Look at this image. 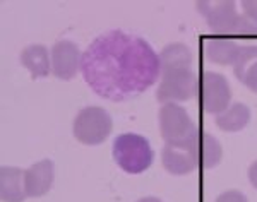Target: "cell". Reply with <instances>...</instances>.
<instances>
[{
  "label": "cell",
  "mask_w": 257,
  "mask_h": 202,
  "mask_svg": "<svg viewBox=\"0 0 257 202\" xmlns=\"http://www.w3.org/2000/svg\"><path fill=\"white\" fill-rule=\"evenodd\" d=\"M240 48H242V45H238L235 40L213 38L206 43V55L213 64L233 65L240 53Z\"/></svg>",
  "instance_id": "e0dca14e"
},
{
  "label": "cell",
  "mask_w": 257,
  "mask_h": 202,
  "mask_svg": "<svg viewBox=\"0 0 257 202\" xmlns=\"http://www.w3.org/2000/svg\"><path fill=\"white\" fill-rule=\"evenodd\" d=\"M240 7H242L243 14L257 21V0H243V2L240 4Z\"/></svg>",
  "instance_id": "ffe728a7"
},
{
  "label": "cell",
  "mask_w": 257,
  "mask_h": 202,
  "mask_svg": "<svg viewBox=\"0 0 257 202\" xmlns=\"http://www.w3.org/2000/svg\"><path fill=\"white\" fill-rule=\"evenodd\" d=\"M197 82L199 77L192 72V69L161 74L158 91H156L158 101L163 105L167 103L180 105L182 101H187L194 94H197Z\"/></svg>",
  "instance_id": "8992f818"
},
{
  "label": "cell",
  "mask_w": 257,
  "mask_h": 202,
  "mask_svg": "<svg viewBox=\"0 0 257 202\" xmlns=\"http://www.w3.org/2000/svg\"><path fill=\"white\" fill-rule=\"evenodd\" d=\"M52 74L57 79L70 81L76 77L82 67V55L81 50L72 43V41L62 40L53 45L52 52Z\"/></svg>",
  "instance_id": "52a82bcc"
},
{
  "label": "cell",
  "mask_w": 257,
  "mask_h": 202,
  "mask_svg": "<svg viewBox=\"0 0 257 202\" xmlns=\"http://www.w3.org/2000/svg\"><path fill=\"white\" fill-rule=\"evenodd\" d=\"M214 202H248V200H247V197L243 195L242 192L228 190V192H223L221 195H218Z\"/></svg>",
  "instance_id": "d6986e66"
},
{
  "label": "cell",
  "mask_w": 257,
  "mask_h": 202,
  "mask_svg": "<svg viewBox=\"0 0 257 202\" xmlns=\"http://www.w3.org/2000/svg\"><path fill=\"white\" fill-rule=\"evenodd\" d=\"M248 122H250V110L243 103H231L225 111L214 115L216 127L225 132H240L245 129Z\"/></svg>",
  "instance_id": "2e32d148"
},
{
  "label": "cell",
  "mask_w": 257,
  "mask_h": 202,
  "mask_svg": "<svg viewBox=\"0 0 257 202\" xmlns=\"http://www.w3.org/2000/svg\"><path fill=\"white\" fill-rule=\"evenodd\" d=\"M247 176H248V182L252 183V187L257 188V161H254L250 166H248Z\"/></svg>",
  "instance_id": "44dd1931"
},
{
  "label": "cell",
  "mask_w": 257,
  "mask_h": 202,
  "mask_svg": "<svg viewBox=\"0 0 257 202\" xmlns=\"http://www.w3.org/2000/svg\"><path fill=\"white\" fill-rule=\"evenodd\" d=\"M53 180H55V164L50 159H41L24 170V185H26L28 197L45 195L52 188Z\"/></svg>",
  "instance_id": "9c48e42d"
},
{
  "label": "cell",
  "mask_w": 257,
  "mask_h": 202,
  "mask_svg": "<svg viewBox=\"0 0 257 202\" xmlns=\"http://www.w3.org/2000/svg\"><path fill=\"white\" fill-rule=\"evenodd\" d=\"M0 197L4 202H24L28 197L24 185V170L4 166L0 170Z\"/></svg>",
  "instance_id": "7c38bea8"
},
{
  "label": "cell",
  "mask_w": 257,
  "mask_h": 202,
  "mask_svg": "<svg viewBox=\"0 0 257 202\" xmlns=\"http://www.w3.org/2000/svg\"><path fill=\"white\" fill-rule=\"evenodd\" d=\"M199 105L206 113L218 115L231 105V89L226 77L218 72H202L197 82Z\"/></svg>",
  "instance_id": "5b68a950"
},
{
  "label": "cell",
  "mask_w": 257,
  "mask_h": 202,
  "mask_svg": "<svg viewBox=\"0 0 257 202\" xmlns=\"http://www.w3.org/2000/svg\"><path fill=\"white\" fill-rule=\"evenodd\" d=\"M113 120L106 110L99 106H86L77 113L74 120V137L86 146H96L106 141L111 134Z\"/></svg>",
  "instance_id": "277c9868"
},
{
  "label": "cell",
  "mask_w": 257,
  "mask_h": 202,
  "mask_svg": "<svg viewBox=\"0 0 257 202\" xmlns=\"http://www.w3.org/2000/svg\"><path fill=\"white\" fill-rule=\"evenodd\" d=\"M161 163L165 170L178 176L189 175L199 166L192 144H165L161 151Z\"/></svg>",
  "instance_id": "ba28073f"
},
{
  "label": "cell",
  "mask_w": 257,
  "mask_h": 202,
  "mask_svg": "<svg viewBox=\"0 0 257 202\" xmlns=\"http://www.w3.org/2000/svg\"><path fill=\"white\" fill-rule=\"evenodd\" d=\"M192 149L196 152L197 158V164L204 170H209V168H214L216 164H219L223 158V147L221 144L218 142L216 137H213L211 134H206V132H197V135L194 137Z\"/></svg>",
  "instance_id": "8fae6325"
},
{
  "label": "cell",
  "mask_w": 257,
  "mask_h": 202,
  "mask_svg": "<svg viewBox=\"0 0 257 202\" xmlns=\"http://www.w3.org/2000/svg\"><path fill=\"white\" fill-rule=\"evenodd\" d=\"M153 149L148 139L138 134H122L113 142V158L127 173H143L153 163Z\"/></svg>",
  "instance_id": "7a4b0ae2"
},
{
  "label": "cell",
  "mask_w": 257,
  "mask_h": 202,
  "mask_svg": "<svg viewBox=\"0 0 257 202\" xmlns=\"http://www.w3.org/2000/svg\"><path fill=\"white\" fill-rule=\"evenodd\" d=\"M21 64L31 72L35 79L47 77L52 71V57L43 45H31L24 48L21 53Z\"/></svg>",
  "instance_id": "9a60e30c"
},
{
  "label": "cell",
  "mask_w": 257,
  "mask_h": 202,
  "mask_svg": "<svg viewBox=\"0 0 257 202\" xmlns=\"http://www.w3.org/2000/svg\"><path fill=\"white\" fill-rule=\"evenodd\" d=\"M233 72L243 86L257 93V45H245L240 48Z\"/></svg>",
  "instance_id": "4fadbf2b"
},
{
  "label": "cell",
  "mask_w": 257,
  "mask_h": 202,
  "mask_svg": "<svg viewBox=\"0 0 257 202\" xmlns=\"http://www.w3.org/2000/svg\"><path fill=\"white\" fill-rule=\"evenodd\" d=\"M160 71L161 74L177 72V71H189L192 65V52L184 43H172L167 45L158 55Z\"/></svg>",
  "instance_id": "5bb4252c"
},
{
  "label": "cell",
  "mask_w": 257,
  "mask_h": 202,
  "mask_svg": "<svg viewBox=\"0 0 257 202\" xmlns=\"http://www.w3.org/2000/svg\"><path fill=\"white\" fill-rule=\"evenodd\" d=\"M219 35L225 36H257V21L248 18L243 12H237Z\"/></svg>",
  "instance_id": "ac0fdd59"
},
{
  "label": "cell",
  "mask_w": 257,
  "mask_h": 202,
  "mask_svg": "<svg viewBox=\"0 0 257 202\" xmlns=\"http://www.w3.org/2000/svg\"><path fill=\"white\" fill-rule=\"evenodd\" d=\"M158 120L161 137L167 144H190L199 132L187 110L178 103H167L161 106Z\"/></svg>",
  "instance_id": "3957f363"
},
{
  "label": "cell",
  "mask_w": 257,
  "mask_h": 202,
  "mask_svg": "<svg viewBox=\"0 0 257 202\" xmlns=\"http://www.w3.org/2000/svg\"><path fill=\"white\" fill-rule=\"evenodd\" d=\"M138 202H163L158 197H143V199H139Z\"/></svg>",
  "instance_id": "7402d4cb"
},
{
  "label": "cell",
  "mask_w": 257,
  "mask_h": 202,
  "mask_svg": "<svg viewBox=\"0 0 257 202\" xmlns=\"http://www.w3.org/2000/svg\"><path fill=\"white\" fill-rule=\"evenodd\" d=\"M197 11L208 21L209 30L214 35H219L231 18L237 14V6L230 0H202L197 2Z\"/></svg>",
  "instance_id": "30bf717a"
},
{
  "label": "cell",
  "mask_w": 257,
  "mask_h": 202,
  "mask_svg": "<svg viewBox=\"0 0 257 202\" xmlns=\"http://www.w3.org/2000/svg\"><path fill=\"white\" fill-rule=\"evenodd\" d=\"M86 81L106 100H127L158 79L160 62L144 40L113 31L101 36L82 57Z\"/></svg>",
  "instance_id": "6da1fadb"
}]
</instances>
